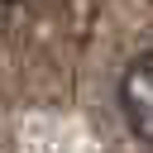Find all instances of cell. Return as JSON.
<instances>
[{
    "label": "cell",
    "mask_w": 153,
    "mask_h": 153,
    "mask_svg": "<svg viewBox=\"0 0 153 153\" xmlns=\"http://www.w3.org/2000/svg\"><path fill=\"white\" fill-rule=\"evenodd\" d=\"M115 96H120V115H124L129 134L143 148H153V48L129 57V67L120 72V91Z\"/></svg>",
    "instance_id": "6da1fadb"
},
{
    "label": "cell",
    "mask_w": 153,
    "mask_h": 153,
    "mask_svg": "<svg viewBox=\"0 0 153 153\" xmlns=\"http://www.w3.org/2000/svg\"><path fill=\"white\" fill-rule=\"evenodd\" d=\"M0 5H19V0H0Z\"/></svg>",
    "instance_id": "7a4b0ae2"
}]
</instances>
